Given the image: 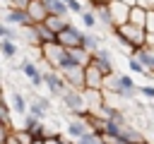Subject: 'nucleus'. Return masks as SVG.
Segmentation results:
<instances>
[{"label":"nucleus","instance_id":"nucleus-18","mask_svg":"<svg viewBox=\"0 0 154 144\" xmlns=\"http://www.w3.org/2000/svg\"><path fill=\"white\" fill-rule=\"evenodd\" d=\"M67 5H70V10H75V12H82V7H79V2H75V0H70Z\"/></svg>","mask_w":154,"mask_h":144},{"label":"nucleus","instance_id":"nucleus-10","mask_svg":"<svg viewBox=\"0 0 154 144\" xmlns=\"http://www.w3.org/2000/svg\"><path fill=\"white\" fill-rule=\"evenodd\" d=\"M128 67H130L132 72H144V70H142V60H135V58L130 60V65H128Z\"/></svg>","mask_w":154,"mask_h":144},{"label":"nucleus","instance_id":"nucleus-12","mask_svg":"<svg viewBox=\"0 0 154 144\" xmlns=\"http://www.w3.org/2000/svg\"><path fill=\"white\" fill-rule=\"evenodd\" d=\"M65 101H67V106H70V108H79V98H75L72 94H67V96H65Z\"/></svg>","mask_w":154,"mask_h":144},{"label":"nucleus","instance_id":"nucleus-8","mask_svg":"<svg viewBox=\"0 0 154 144\" xmlns=\"http://www.w3.org/2000/svg\"><path fill=\"white\" fill-rule=\"evenodd\" d=\"M12 108H14L17 113H24V110H26V103H24V98H22L19 94L12 96Z\"/></svg>","mask_w":154,"mask_h":144},{"label":"nucleus","instance_id":"nucleus-4","mask_svg":"<svg viewBox=\"0 0 154 144\" xmlns=\"http://www.w3.org/2000/svg\"><path fill=\"white\" fill-rule=\"evenodd\" d=\"M67 132H70L72 137H77V139L87 134V130H84V125H82V122H70V125H67Z\"/></svg>","mask_w":154,"mask_h":144},{"label":"nucleus","instance_id":"nucleus-2","mask_svg":"<svg viewBox=\"0 0 154 144\" xmlns=\"http://www.w3.org/2000/svg\"><path fill=\"white\" fill-rule=\"evenodd\" d=\"M43 79H46V84H48L51 94H55V96H58V94H63V82H60L55 74H51V72H48V74H43Z\"/></svg>","mask_w":154,"mask_h":144},{"label":"nucleus","instance_id":"nucleus-17","mask_svg":"<svg viewBox=\"0 0 154 144\" xmlns=\"http://www.w3.org/2000/svg\"><path fill=\"white\" fill-rule=\"evenodd\" d=\"M140 91H142V94H144L147 98H154V89H152V86H142Z\"/></svg>","mask_w":154,"mask_h":144},{"label":"nucleus","instance_id":"nucleus-13","mask_svg":"<svg viewBox=\"0 0 154 144\" xmlns=\"http://www.w3.org/2000/svg\"><path fill=\"white\" fill-rule=\"evenodd\" d=\"M82 19H84L87 26H94V24H96V22H94V14H89V12H82Z\"/></svg>","mask_w":154,"mask_h":144},{"label":"nucleus","instance_id":"nucleus-9","mask_svg":"<svg viewBox=\"0 0 154 144\" xmlns=\"http://www.w3.org/2000/svg\"><path fill=\"white\" fill-rule=\"evenodd\" d=\"M7 19H10V22H19V24H26V14H24V12H10V14H7Z\"/></svg>","mask_w":154,"mask_h":144},{"label":"nucleus","instance_id":"nucleus-1","mask_svg":"<svg viewBox=\"0 0 154 144\" xmlns=\"http://www.w3.org/2000/svg\"><path fill=\"white\" fill-rule=\"evenodd\" d=\"M116 82H118L116 89H118L123 96H132V94H135V84H132L130 77H123V74H120V77H116Z\"/></svg>","mask_w":154,"mask_h":144},{"label":"nucleus","instance_id":"nucleus-14","mask_svg":"<svg viewBox=\"0 0 154 144\" xmlns=\"http://www.w3.org/2000/svg\"><path fill=\"white\" fill-rule=\"evenodd\" d=\"M0 34H2V38H14V36H17L10 26H2V29H0Z\"/></svg>","mask_w":154,"mask_h":144},{"label":"nucleus","instance_id":"nucleus-11","mask_svg":"<svg viewBox=\"0 0 154 144\" xmlns=\"http://www.w3.org/2000/svg\"><path fill=\"white\" fill-rule=\"evenodd\" d=\"M29 110H31V113H34V115H38V118H41V115H43V110H46V108H43V106H41V103H31V106H29Z\"/></svg>","mask_w":154,"mask_h":144},{"label":"nucleus","instance_id":"nucleus-3","mask_svg":"<svg viewBox=\"0 0 154 144\" xmlns=\"http://www.w3.org/2000/svg\"><path fill=\"white\" fill-rule=\"evenodd\" d=\"M43 2H46V7H48L51 12H55V14H65V12H67L65 0H43Z\"/></svg>","mask_w":154,"mask_h":144},{"label":"nucleus","instance_id":"nucleus-15","mask_svg":"<svg viewBox=\"0 0 154 144\" xmlns=\"http://www.w3.org/2000/svg\"><path fill=\"white\" fill-rule=\"evenodd\" d=\"M77 144H96V139H94L91 134H84V137H79V139H77Z\"/></svg>","mask_w":154,"mask_h":144},{"label":"nucleus","instance_id":"nucleus-5","mask_svg":"<svg viewBox=\"0 0 154 144\" xmlns=\"http://www.w3.org/2000/svg\"><path fill=\"white\" fill-rule=\"evenodd\" d=\"M58 62H60V67H65V70H70V67H75V65H77V60H75L70 53H60Z\"/></svg>","mask_w":154,"mask_h":144},{"label":"nucleus","instance_id":"nucleus-7","mask_svg":"<svg viewBox=\"0 0 154 144\" xmlns=\"http://www.w3.org/2000/svg\"><path fill=\"white\" fill-rule=\"evenodd\" d=\"M2 53H5L7 58H14V53H17V46L12 43V38H5V41H2Z\"/></svg>","mask_w":154,"mask_h":144},{"label":"nucleus","instance_id":"nucleus-19","mask_svg":"<svg viewBox=\"0 0 154 144\" xmlns=\"http://www.w3.org/2000/svg\"><path fill=\"white\" fill-rule=\"evenodd\" d=\"M65 2H70V0H65Z\"/></svg>","mask_w":154,"mask_h":144},{"label":"nucleus","instance_id":"nucleus-16","mask_svg":"<svg viewBox=\"0 0 154 144\" xmlns=\"http://www.w3.org/2000/svg\"><path fill=\"white\" fill-rule=\"evenodd\" d=\"M140 60H142L144 65H149V67H154V58H152V55H147V53H142V55H140Z\"/></svg>","mask_w":154,"mask_h":144},{"label":"nucleus","instance_id":"nucleus-6","mask_svg":"<svg viewBox=\"0 0 154 144\" xmlns=\"http://www.w3.org/2000/svg\"><path fill=\"white\" fill-rule=\"evenodd\" d=\"M22 72L26 74V77H31V79H36V77H41L38 74V70H36V65L34 62H22Z\"/></svg>","mask_w":154,"mask_h":144}]
</instances>
